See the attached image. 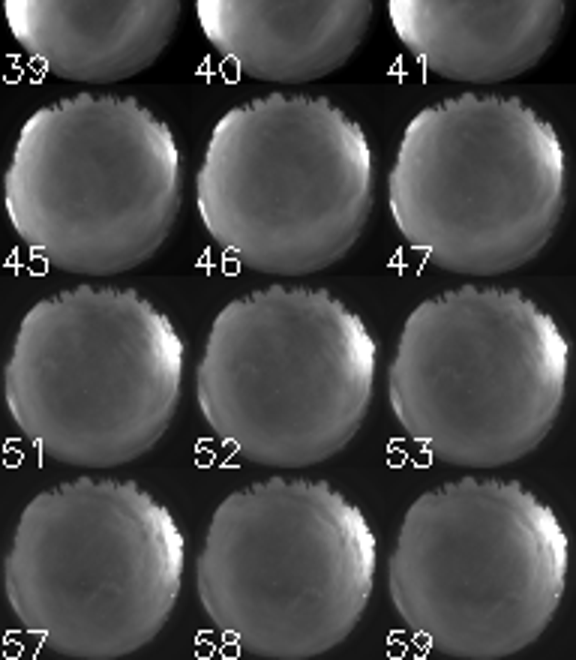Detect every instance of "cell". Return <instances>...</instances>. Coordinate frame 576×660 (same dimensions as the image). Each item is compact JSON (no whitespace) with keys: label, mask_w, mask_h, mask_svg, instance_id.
<instances>
[{"label":"cell","mask_w":576,"mask_h":660,"mask_svg":"<svg viewBox=\"0 0 576 660\" xmlns=\"http://www.w3.org/2000/svg\"><path fill=\"white\" fill-rule=\"evenodd\" d=\"M181 384L183 339L162 309L132 288L75 285L24 313L3 399L45 459L117 468L160 444Z\"/></svg>","instance_id":"obj_1"},{"label":"cell","mask_w":576,"mask_h":660,"mask_svg":"<svg viewBox=\"0 0 576 660\" xmlns=\"http://www.w3.org/2000/svg\"><path fill=\"white\" fill-rule=\"evenodd\" d=\"M181 147L132 96L75 93L18 129L3 207L18 240L48 267L117 276L160 253L181 216Z\"/></svg>","instance_id":"obj_2"},{"label":"cell","mask_w":576,"mask_h":660,"mask_svg":"<svg viewBox=\"0 0 576 660\" xmlns=\"http://www.w3.org/2000/svg\"><path fill=\"white\" fill-rule=\"evenodd\" d=\"M564 583L568 534L516 480L462 477L414 498L387 562L405 630L456 660H501L534 645Z\"/></svg>","instance_id":"obj_3"},{"label":"cell","mask_w":576,"mask_h":660,"mask_svg":"<svg viewBox=\"0 0 576 660\" xmlns=\"http://www.w3.org/2000/svg\"><path fill=\"white\" fill-rule=\"evenodd\" d=\"M375 357L370 327L340 297L267 285L216 313L195 373L198 412L252 465H321L361 433Z\"/></svg>","instance_id":"obj_4"},{"label":"cell","mask_w":576,"mask_h":660,"mask_svg":"<svg viewBox=\"0 0 576 660\" xmlns=\"http://www.w3.org/2000/svg\"><path fill=\"white\" fill-rule=\"evenodd\" d=\"M183 558L172 510L138 483L66 480L18 516L3 564L6 603L61 657H129L165 630Z\"/></svg>","instance_id":"obj_5"},{"label":"cell","mask_w":576,"mask_h":660,"mask_svg":"<svg viewBox=\"0 0 576 660\" xmlns=\"http://www.w3.org/2000/svg\"><path fill=\"white\" fill-rule=\"evenodd\" d=\"M375 534L324 480L271 477L222 498L195 562L202 609L241 652L310 660L354 633L375 585Z\"/></svg>","instance_id":"obj_6"},{"label":"cell","mask_w":576,"mask_h":660,"mask_svg":"<svg viewBox=\"0 0 576 660\" xmlns=\"http://www.w3.org/2000/svg\"><path fill=\"white\" fill-rule=\"evenodd\" d=\"M375 204L363 126L324 96L267 93L225 112L195 177L204 232L241 267L310 276L342 262Z\"/></svg>","instance_id":"obj_7"},{"label":"cell","mask_w":576,"mask_h":660,"mask_svg":"<svg viewBox=\"0 0 576 660\" xmlns=\"http://www.w3.org/2000/svg\"><path fill=\"white\" fill-rule=\"evenodd\" d=\"M568 339L516 288L462 285L411 309L387 373L391 412L432 459L501 468L559 420Z\"/></svg>","instance_id":"obj_8"},{"label":"cell","mask_w":576,"mask_h":660,"mask_svg":"<svg viewBox=\"0 0 576 660\" xmlns=\"http://www.w3.org/2000/svg\"><path fill=\"white\" fill-rule=\"evenodd\" d=\"M564 202L561 138L516 96L460 93L417 112L387 180L402 240L462 276H501L534 262Z\"/></svg>","instance_id":"obj_9"},{"label":"cell","mask_w":576,"mask_h":660,"mask_svg":"<svg viewBox=\"0 0 576 660\" xmlns=\"http://www.w3.org/2000/svg\"><path fill=\"white\" fill-rule=\"evenodd\" d=\"M568 0H387L396 39L444 82L520 78L559 39Z\"/></svg>","instance_id":"obj_10"},{"label":"cell","mask_w":576,"mask_h":660,"mask_svg":"<svg viewBox=\"0 0 576 660\" xmlns=\"http://www.w3.org/2000/svg\"><path fill=\"white\" fill-rule=\"evenodd\" d=\"M183 0H3L18 48L61 82L114 84L151 69Z\"/></svg>","instance_id":"obj_11"},{"label":"cell","mask_w":576,"mask_h":660,"mask_svg":"<svg viewBox=\"0 0 576 660\" xmlns=\"http://www.w3.org/2000/svg\"><path fill=\"white\" fill-rule=\"evenodd\" d=\"M375 0H195L204 39L252 82L306 84L361 48Z\"/></svg>","instance_id":"obj_12"}]
</instances>
